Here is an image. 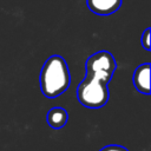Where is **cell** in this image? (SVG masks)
Segmentation results:
<instances>
[{"instance_id": "52a82bcc", "label": "cell", "mask_w": 151, "mask_h": 151, "mask_svg": "<svg viewBox=\"0 0 151 151\" xmlns=\"http://www.w3.org/2000/svg\"><path fill=\"white\" fill-rule=\"evenodd\" d=\"M99 151H129L125 146L122 145H116V144H111V145H106L104 147H101Z\"/></svg>"}, {"instance_id": "3957f363", "label": "cell", "mask_w": 151, "mask_h": 151, "mask_svg": "<svg viewBox=\"0 0 151 151\" xmlns=\"http://www.w3.org/2000/svg\"><path fill=\"white\" fill-rule=\"evenodd\" d=\"M133 85L136 90L145 96L150 94V64L145 63L139 65L133 73Z\"/></svg>"}, {"instance_id": "277c9868", "label": "cell", "mask_w": 151, "mask_h": 151, "mask_svg": "<svg viewBox=\"0 0 151 151\" xmlns=\"http://www.w3.org/2000/svg\"><path fill=\"white\" fill-rule=\"evenodd\" d=\"M86 4L88 9L97 15H111L120 8L122 0H86Z\"/></svg>"}, {"instance_id": "5b68a950", "label": "cell", "mask_w": 151, "mask_h": 151, "mask_svg": "<svg viewBox=\"0 0 151 151\" xmlns=\"http://www.w3.org/2000/svg\"><path fill=\"white\" fill-rule=\"evenodd\" d=\"M46 120H47V124L52 129L58 130V129H61L66 125V123L68 120V113L64 107L55 106V107H52L47 112Z\"/></svg>"}, {"instance_id": "6da1fadb", "label": "cell", "mask_w": 151, "mask_h": 151, "mask_svg": "<svg viewBox=\"0 0 151 151\" xmlns=\"http://www.w3.org/2000/svg\"><path fill=\"white\" fill-rule=\"evenodd\" d=\"M86 76L79 83L77 98L87 109H100L110 98L107 84L117 70V61L109 51H98L91 54L85 64Z\"/></svg>"}, {"instance_id": "8992f818", "label": "cell", "mask_w": 151, "mask_h": 151, "mask_svg": "<svg viewBox=\"0 0 151 151\" xmlns=\"http://www.w3.org/2000/svg\"><path fill=\"white\" fill-rule=\"evenodd\" d=\"M150 32H151V28L147 27V28L143 32V34H142V37H140V44H142V46L144 47V50H146V51H150V50H151Z\"/></svg>"}, {"instance_id": "7a4b0ae2", "label": "cell", "mask_w": 151, "mask_h": 151, "mask_svg": "<svg viewBox=\"0 0 151 151\" xmlns=\"http://www.w3.org/2000/svg\"><path fill=\"white\" fill-rule=\"evenodd\" d=\"M40 90L46 98H57L63 94L71 84V73L66 60L54 54L44 63L39 77Z\"/></svg>"}]
</instances>
